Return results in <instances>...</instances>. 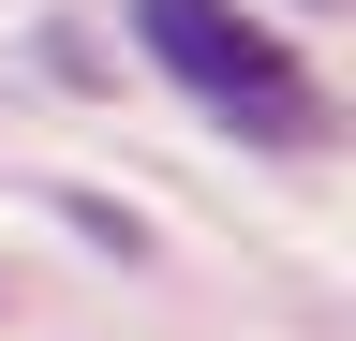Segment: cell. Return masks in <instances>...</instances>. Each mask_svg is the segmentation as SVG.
Instances as JSON below:
<instances>
[{
	"instance_id": "6da1fadb",
	"label": "cell",
	"mask_w": 356,
	"mask_h": 341,
	"mask_svg": "<svg viewBox=\"0 0 356 341\" xmlns=\"http://www.w3.org/2000/svg\"><path fill=\"white\" fill-rule=\"evenodd\" d=\"M134 45H149L208 119H238L252 149H312V134H327V104H312L297 45L252 15V0H134Z\"/></svg>"
},
{
	"instance_id": "7a4b0ae2",
	"label": "cell",
	"mask_w": 356,
	"mask_h": 341,
	"mask_svg": "<svg viewBox=\"0 0 356 341\" xmlns=\"http://www.w3.org/2000/svg\"><path fill=\"white\" fill-rule=\"evenodd\" d=\"M74 238H104L119 267H134V252H149V223H134V208H104V193H74Z\"/></svg>"
}]
</instances>
